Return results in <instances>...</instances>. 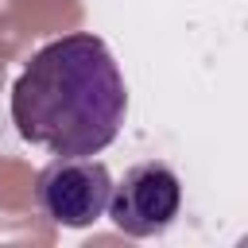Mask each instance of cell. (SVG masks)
Segmentation results:
<instances>
[{
    "label": "cell",
    "mask_w": 248,
    "mask_h": 248,
    "mask_svg": "<svg viewBox=\"0 0 248 248\" xmlns=\"http://www.w3.org/2000/svg\"><path fill=\"white\" fill-rule=\"evenodd\" d=\"M128 112V93L108 43L70 31L43 43L12 85L16 132L50 155L105 151Z\"/></svg>",
    "instance_id": "cell-1"
},
{
    "label": "cell",
    "mask_w": 248,
    "mask_h": 248,
    "mask_svg": "<svg viewBox=\"0 0 248 248\" xmlns=\"http://www.w3.org/2000/svg\"><path fill=\"white\" fill-rule=\"evenodd\" d=\"M112 174L93 155H54L35 178L39 209L62 229H89L108 213Z\"/></svg>",
    "instance_id": "cell-2"
},
{
    "label": "cell",
    "mask_w": 248,
    "mask_h": 248,
    "mask_svg": "<svg viewBox=\"0 0 248 248\" xmlns=\"http://www.w3.org/2000/svg\"><path fill=\"white\" fill-rule=\"evenodd\" d=\"M182 209V182L178 174L159 163H136L124 170L120 182H112V198H108V217L120 232L128 236H163L174 217Z\"/></svg>",
    "instance_id": "cell-3"
}]
</instances>
